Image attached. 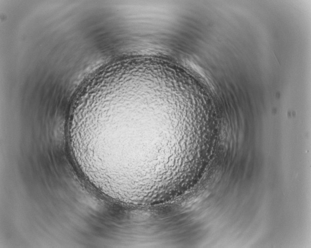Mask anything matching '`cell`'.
Returning <instances> with one entry per match:
<instances>
[{"label":"cell","mask_w":311,"mask_h":248,"mask_svg":"<svg viewBox=\"0 0 311 248\" xmlns=\"http://www.w3.org/2000/svg\"><path fill=\"white\" fill-rule=\"evenodd\" d=\"M180 131L168 90L126 77L112 79L95 90L72 122L84 165L98 176L117 181L167 165Z\"/></svg>","instance_id":"1"}]
</instances>
